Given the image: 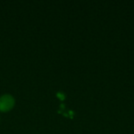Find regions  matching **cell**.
I'll use <instances>...</instances> for the list:
<instances>
[{
  "label": "cell",
  "mask_w": 134,
  "mask_h": 134,
  "mask_svg": "<svg viewBox=\"0 0 134 134\" xmlns=\"http://www.w3.org/2000/svg\"><path fill=\"white\" fill-rule=\"evenodd\" d=\"M15 106V99L9 94H6L0 97V111L8 112Z\"/></svg>",
  "instance_id": "6da1fadb"
}]
</instances>
